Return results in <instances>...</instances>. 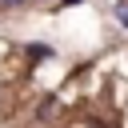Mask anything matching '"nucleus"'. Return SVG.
Returning a JSON list of instances; mask_svg holds the SVG:
<instances>
[{"mask_svg":"<svg viewBox=\"0 0 128 128\" xmlns=\"http://www.w3.org/2000/svg\"><path fill=\"white\" fill-rule=\"evenodd\" d=\"M116 12H120V20H124V24H128V8H124V4H120V8H116Z\"/></svg>","mask_w":128,"mask_h":128,"instance_id":"obj_1","label":"nucleus"},{"mask_svg":"<svg viewBox=\"0 0 128 128\" xmlns=\"http://www.w3.org/2000/svg\"><path fill=\"white\" fill-rule=\"evenodd\" d=\"M0 4H24V0H0Z\"/></svg>","mask_w":128,"mask_h":128,"instance_id":"obj_2","label":"nucleus"},{"mask_svg":"<svg viewBox=\"0 0 128 128\" xmlns=\"http://www.w3.org/2000/svg\"><path fill=\"white\" fill-rule=\"evenodd\" d=\"M0 8H4V4H0Z\"/></svg>","mask_w":128,"mask_h":128,"instance_id":"obj_3","label":"nucleus"}]
</instances>
